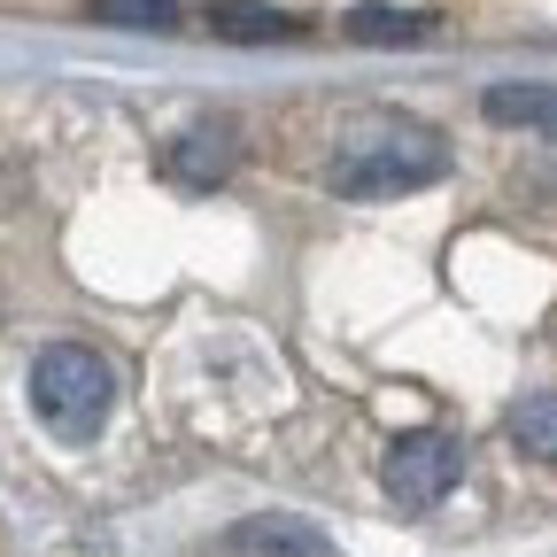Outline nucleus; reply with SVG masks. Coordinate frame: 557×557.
Returning <instances> with one entry per match:
<instances>
[{"instance_id":"obj_1","label":"nucleus","mask_w":557,"mask_h":557,"mask_svg":"<svg viewBox=\"0 0 557 557\" xmlns=\"http://www.w3.org/2000/svg\"><path fill=\"white\" fill-rule=\"evenodd\" d=\"M449 171V139L434 124H418V116H357L341 132V148L325 163V186L341 201H395V194H418V186H434Z\"/></svg>"},{"instance_id":"obj_2","label":"nucleus","mask_w":557,"mask_h":557,"mask_svg":"<svg viewBox=\"0 0 557 557\" xmlns=\"http://www.w3.org/2000/svg\"><path fill=\"white\" fill-rule=\"evenodd\" d=\"M32 410H39L47 434L94 442L109 426V410H116V372L94 357L86 341H54V348H39V364H32Z\"/></svg>"},{"instance_id":"obj_3","label":"nucleus","mask_w":557,"mask_h":557,"mask_svg":"<svg viewBox=\"0 0 557 557\" xmlns=\"http://www.w3.org/2000/svg\"><path fill=\"white\" fill-rule=\"evenodd\" d=\"M380 480H387V496L403 504V511H434L449 487L465 480V449H457V434H403L387 457H380Z\"/></svg>"},{"instance_id":"obj_4","label":"nucleus","mask_w":557,"mask_h":557,"mask_svg":"<svg viewBox=\"0 0 557 557\" xmlns=\"http://www.w3.org/2000/svg\"><path fill=\"white\" fill-rule=\"evenodd\" d=\"M233 163H240V132H233L225 116H201V124H186V132L171 139V156H163V171H171L178 186H194V194L225 186V178H233Z\"/></svg>"},{"instance_id":"obj_5","label":"nucleus","mask_w":557,"mask_h":557,"mask_svg":"<svg viewBox=\"0 0 557 557\" xmlns=\"http://www.w3.org/2000/svg\"><path fill=\"white\" fill-rule=\"evenodd\" d=\"M209 32L233 39V47H278V39H302V16L256 9V0H218V9H209Z\"/></svg>"},{"instance_id":"obj_6","label":"nucleus","mask_w":557,"mask_h":557,"mask_svg":"<svg viewBox=\"0 0 557 557\" xmlns=\"http://www.w3.org/2000/svg\"><path fill=\"white\" fill-rule=\"evenodd\" d=\"M357 47H418L434 32V16H418V9H348V24H341Z\"/></svg>"},{"instance_id":"obj_7","label":"nucleus","mask_w":557,"mask_h":557,"mask_svg":"<svg viewBox=\"0 0 557 557\" xmlns=\"http://www.w3.org/2000/svg\"><path fill=\"white\" fill-rule=\"evenodd\" d=\"M487 124H542L557 132V86H487Z\"/></svg>"},{"instance_id":"obj_8","label":"nucleus","mask_w":557,"mask_h":557,"mask_svg":"<svg viewBox=\"0 0 557 557\" xmlns=\"http://www.w3.org/2000/svg\"><path fill=\"white\" fill-rule=\"evenodd\" d=\"M511 442L527 457H557V387H542V395H527L511 410Z\"/></svg>"},{"instance_id":"obj_9","label":"nucleus","mask_w":557,"mask_h":557,"mask_svg":"<svg viewBox=\"0 0 557 557\" xmlns=\"http://www.w3.org/2000/svg\"><path fill=\"white\" fill-rule=\"evenodd\" d=\"M94 24H116V32H178V0H94Z\"/></svg>"},{"instance_id":"obj_10","label":"nucleus","mask_w":557,"mask_h":557,"mask_svg":"<svg viewBox=\"0 0 557 557\" xmlns=\"http://www.w3.org/2000/svg\"><path fill=\"white\" fill-rule=\"evenodd\" d=\"M240 549H256V557H325V542L302 534V527H287V519H256V527H240Z\"/></svg>"}]
</instances>
